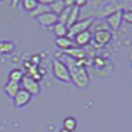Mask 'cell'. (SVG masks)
I'll list each match as a JSON object with an SVG mask.
<instances>
[{"mask_svg":"<svg viewBox=\"0 0 132 132\" xmlns=\"http://www.w3.org/2000/svg\"><path fill=\"white\" fill-rule=\"evenodd\" d=\"M65 63L69 69L71 83H74L78 89H85V87L89 86L90 77H89V73H87L85 65H82L79 61H75L70 57H68Z\"/></svg>","mask_w":132,"mask_h":132,"instance_id":"6da1fadb","label":"cell"},{"mask_svg":"<svg viewBox=\"0 0 132 132\" xmlns=\"http://www.w3.org/2000/svg\"><path fill=\"white\" fill-rule=\"evenodd\" d=\"M52 73L57 81L63 82V83H71L69 69L63 61H61L58 58H54L52 61Z\"/></svg>","mask_w":132,"mask_h":132,"instance_id":"7a4b0ae2","label":"cell"},{"mask_svg":"<svg viewBox=\"0 0 132 132\" xmlns=\"http://www.w3.org/2000/svg\"><path fill=\"white\" fill-rule=\"evenodd\" d=\"M20 86L21 89L28 91L32 96H37L41 94V86H40V82L32 79L29 75H24V78L21 79L20 82Z\"/></svg>","mask_w":132,"mask_h":132,"instance_id":"3957f363","label":"cell"},{"mask_svg":"<svg viewBox=\"0 0 132 132\" xmlns=\"http://www.w3.org/2000/svg\"><path fill=\"white\" fill-rule=\"evenodd\" d=\"M94 23V17H89V19H86V20H79V21H77L75 24H73L69 30H68V37L69 38H73L75 35H78V33L81 32H85V30H89L90 27L93 25Z\"/></svg>","mask_w":132,"mask_h":132,"instance_id":"277c9868","label":"cell"},{"mask_svg":"<svg viewBox=\"0 0 132 132\" xmlns=\"http://www.w3.org/2000/svg\"><path fill=\"white\" fill-rule=\"evenodd\" d=\"M111 38H112L111 32H110L108 29H103V28L96 29L94 32V35H93V40H94V42L98 46L107 45V44L111 41Z\"/></svg>","mask_w":132,"mask_h":132,"instance_id":"5b68a950","label":"cell"},{"mask_svg":"<svg viewBox=\"0 0 132 132\" xmlns=\"http://www.w3.org/2000/svg\"><path fill=\"white\" fill-rule=\"evenodd\" d=\"M32 99H33V96H32L28 91L20 89V90L17 91V94L13 96V106H15L16 108H23V107L28 106V104L32 102Z\"/></svg>","mask_w":132,"mask_h":132,"instance_id":"8992f818","label":"cell"},{"mask_svg":"<svg viewBox=\"0 0 132 132\" xmlns=\"http://www.w3.org/2000/svg\"><path fill=\"white\" fill-rule=\"evenodd\" d=\"M71 40H73V42H74L75 46L85 48V46H87V45L91 42V40H93V33H91L90 30H85V32H81V33H78V35H75Z\"/></svg>","mask_w":132,"mask_h":132,"instance_id":"52a82bcc","label":"cell"},{"mask_svg":"<svg viewBox=\"0 0 132 132\" xmlns=\"http://www.w3.org/2000/svg\"><path fill=\"white\" fill-rule=\"evenodd\" d=\"M37 21L41 27H45V28H49V27H53L54 24L58 23V15L53 13V12H46L41 16L37 17Z\"/></svg>","mask_w":132,"mask_h":132,"instance_id":"ba28073f","label":"cell"},{"mask_svg":"<svg viewBox=\"0 0 132 132\" xmlns=\"http://www.w3.org/2000/svg\"><path fill=\"white\" fill-rule=\"evenodd\" d=\"M54 44H56V46L63 52H68L70 49L74 48V42L71 38H69L68 36L66 37H57L56 40H54Z\"/></svg>","mask_w":132,"mask_h":132,"instance_id":"9c48e42d","label":"cell"},{"mask_svg":"<svg viewBox=\"0 0 132 132\" xmlns=\"http://www.w3.org/2000/svg\"><path fill=\"white\" fill-rule=\"evenodd\" d=\"M122 20H123V12L122 11H115L107 17V23L111 25L112 29H119L120 24H122Z\"/></svg>","mask_w":132,"mask_h":132,"instance_id":"30bf717a","label":"cell"},{"mask_svg":"<svg viewBox=\"0 0 132 132\" xmlns=\"http://www.w3.org/2000/svg\"><path fill=\"white\" fill-rule=\"evenodd\" d=\"M15 52V42L11 40H0V56H9Z\"/></svg>","mask_w":132,"mask_h":132,"instance_id":"8fae6325","label":"cell"},{"mask_svg":"<svg viewBox=\"0 0 132 132\" xmlns=\"http://www.w3.org/2000/svg\"><path fill=\"white\" fill-rule=\"evenodd\" d=\"M21 89V86H20V83H17V82H12V81H8L5 85H4V93L9 96V98H12L13 99V96L17 94V91Z\"/></svg>","mask_w":132,"mask_h":132,"instance_id":"7c38bea8","label":"cell"},{"mask_svg":"<svg viewBox=\"0 0 132 132\" xmlns=\"http://www.w3.org/2000/svg\"><path fill=\"white\" fill-rule=\"evenodd\" d=\"M78 127V122L74 116H66L63 120H62V128L66 129V131H70V132H74Z\"/></svg>","mask_w":132,"mask_h":132,"instance_id":"4fadbf2b","label":"cell"},{"mask_svg":"<svg viewBox=\"0 0 132 132\" xmlns=\"http://www.w3.org/2000/svg\"><path fill=\"white\" fill-rule=\"evenodd\" d=\"M52 30H53V35L56 36V38H57V37H66L68 36V30L69 29H68V27H66L65 24L57 23V24L53 25Z\"/></svg>","mask_w":132,"mask_h":132,"instance_id":"5bb4252c","label":"cell"},{"mask_svg":"<svg viewBox=\"0 0 132 132\" xmlns=\"http://www.w3.org/2000/svg\"><path fill=\"white\" fill-rule=\"evenodd\" d=\"M24 71L21 69H12L9 73H8V81H12V82H17L20 83L21 79L24 78Z\"/></svg>","mask_w":132,"mask_h":132,"instance_id":"9a60e30c","label":"cell"},{"mask_svg":"<svg viewBox=\"0 0 132 132\" xmlns=\"http://www.w3.org/2000/svg\"><path fill=\"white\" fill-rule=\"evenodd\" d=\"M78 15H79V8L71 7L70 13H69V17H68V21H66V27H68V29H69L73 24H75L77 21H78Z\"/></svg>","mask_w":132,"mask_h":132,"instance_id":"2e32d148","label":"cell"},{"mask_svg":"<svg viewBox=\"0 0 132 132\" xmlns=\"http://www.w3.org/2000/svg\"><path fill=\"white\" fill-rule=\"evenodd\" d=\"M65 3H63V0H54V2L49 5V9H50V12L53 13H56V15H60L63 8H65Z\"/></svg>","mask_w":132,"mask_h":132,"instance_id":"e0dca14e","label":"cell"},{"mask_svg":"<svg viewBox=\"0 0 132 132\" xmlns=\"http://www.w3.org/2000/svg\"><path fill=\"white\" fill-rule=\"evenodd\" d=\"M49 7L48 5H42V4H38L35 9L32 11V12H29V16L30 17H38V16H41V15H44V13H46V12H49Z\"/></svg>","mask_w":132,"mask_h":132,"instance_id":"ac0fdd59","label":"cell"},{"mask_svg":"<svg viewBox=\"0 0 132 132\" xmlns=\"http://www.w3.org/2000/svg\"><path fill=\"white\" fill-rule=\"evenodd\" d=\"M21 5H23V8L27 12H32L38 5V2L37 0H21Z\"/></svg>","mask_w":132,"mask_h":132,"instance_id":"d6986e66","label":"cell"},{"mask_svg":"<svg viewBox=\"0 0 132 132\" xmlns=\"http://www.w3.org/2000/svg\"><path fill=\"white\" fill-rule=\"evenodd\" d=\"M70 9L71 7H65L63 11L58 15V23H62L66 25V21H68V17H69V13H70Z\"/></svg>","mask_w":132,"mask_h":132,"instance_id":"ffe728a7","label":"cell"},{"mask_svg":"<svg viewBox=\"0 0 132 132\" xmlns=\"http://www.w3.org/2000/svg\"><path fill=\"white\" fill-rule=\"evenodd\" d=\"M123 20L128 24H132V11H129V9L126 11V12L123 13Z\"/></svg>","mask_w":132,"mask_h":132,"instance_id":"44dd1931","label":"cell"},{"mask_svg":"<svg viewBox=\"0 0 132 132\" xmlns=\"http://www.w3.org/2000/svg\"><path fill=\"white\" fill-rule=\"evenodd\" d=\"M86 3H87V0H74V7L81 9L83 5H86Z\"/></svg>","mask_w":132,"mask_h":132,"instance_id":"7402d4cb","label":"cell"},{"mask_svg":"<svg viewBox=\"0 0 132 132\" xmlns=\"http://www.w3.org/2000/svg\"><path fill=\"white\" fill-rule=\"evenodd\" d=\"M20 3H21V0H11V7H12V8H16Z\"/></svg>","mask_w":132,"mask_h":132,"instance_id":"603a6c76","label":"cell"},{"mask_svg":"<svg viewBox=\"0 0 132 132\" xmlns=\"http://www.w3.org/2000/svg\"><path fill=\"white\" fill-rule=\"evenodd\" d=\"M60 132H70V131H66V129H63V128H62V129H61Z\"/></svg>","mask_w":132,"mask_h":132,"instance_id":"cb8c5ba5","label":"cell"},{"mask_svg":"<svg viewBox=\"0 0 132 132\" xmlns=\"http://www.w3.org/2000/svg\"><path fill=\"white\" fill-rule=\"evenodd\" d=\"M0 2H2V0H0Z\"/></svg>","mask_w":132,"mask_h":132,"instance_id":"d4e9b609","label":"cell"}]
</instances>
